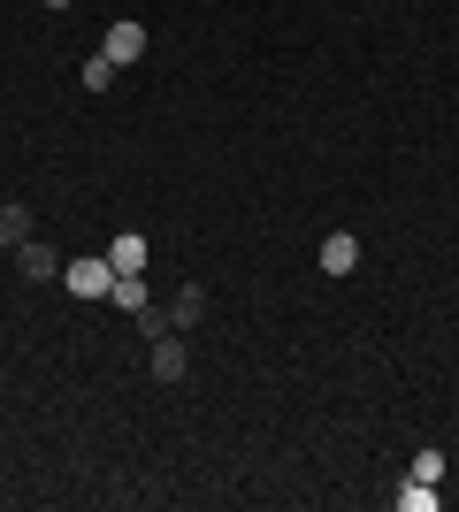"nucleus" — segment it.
Segmentation results:
<instances>
[{
	"label": "nucleus",
	"mask_w": 459,
	"mask_h": 512,
	"mask_svg": "<svg viewBox=\"0 0 459 512\" xmlns=\"http://www.w3.org/2000/svg\"><path fill=\"white\" fill-rule=\"evenodd\" d=\"M108 299L123 306V314H138V321L153 314V306H146V283H138V276H115V283H108Z\"/></svg>",
	"instance_id": "8"
},
{
	"label": "nucleus",
	"mask_w": 459,
	"mask_h": 512,
	"mask_svg": "<svg viewBox=\"0 0 459 512\" xmlns=\"http://www.w3.org/2000/svg\"><path fill=\"white\" fill-rule=\"evenodd\" d=\"M46 8H77V0H46Z\"/></svg>",
	"instance_id": "13"
},
{
	"label": "nucleus",
	"mask_w": 459,
	"mask_h": 512,
	"mask_svg": "<svg viewBox=\"0 0 459 512\" xmlns=\"http://www.w3.org/2000/svg\"><path fill=\"white\" fill-rule=\"evenodd\" d=\"M100 54H108L115 69H131L138 54H146V23H108V39H100Z\"/></svg>",
	"instance_id": "2"
},
{
	"label": "nucleus",
	"mask_w": 459,
	"mask_h": 512,
	"mask_svg": "<svg viewBox=\"0 0 459 512\" xmlns=\"http://www.w3.org/2000/svg\"><path fill=\"white\" fill-rule=\"evenodd\" d=\"M23 237H31V207L8 199V207H0V245H23Z\"/></svg>",
	"instance_id": "10"
},
{
	"label": "nucleus",
	"mask_w": 459,
	"mask_h": 512,
	"mask_svg": "<svg viewBox=\"0 0 459 512\" xmlns=\"http://www.w3.org/2000/svg\"><path fill=\"white\" fill-rule=\"evenodd\" d=\"M352 268H360V245H352V230L322 237V276H352Z\"/></svg>",
	"instance_id": "5"
},
{
	"label": "nucleus",
	"mask_w": 459,
	"mask_h": 512,
	"mask_svg": "<svg viewBox=\"0 0 459 512\" xmlns=\"http://www.w3.org/2000/svg\"><path fill=\"white\" fill-rule=\"evenodd\" d=\"M146 260H153V245H146L138 230H123V237L108 245V268H115V276H146Z\"/></svg>",
	"instance_id": "3"
},
{
	"label": "nucleus",
	"mask_w": 459,
	"mask_h": 512,
	"mask_svg": "<svg viewBox=\"0 0 459 512\" xmlns=\"http://www.w3.org/2000/svg\"><path fill=\"white\" fill-rule=\"evenodd\" d=\"M85 85H92V92L115 85V62H108V54H92V62H85Z\"/></svg>",
	"instance_id": "11"
},
{
	"label": "nucleus",
	"mask_w": 459,
	"mask_h": 512,
	"mask_svg": "<svg viewBox=\"0 0 459 512\" xmlns=\"http://www.w3.org/2000/svg\"><path fill=\"white\" fill-rule=\"evenodd\" d=\"M153 375H161V383H184V375H192V360H184L176 329H161V337H153Z\"/></svg>",
	"instance_id": "4"
},
{
	"label": "nucleus",
	"mask_w": 459,
	"mask_h": 512,
	"mask_svg": "<svg viewBox=\"0 0 459 512\" xmlns=\"http://www.w3.org/2000/svg\"><path fill=\"white\" fill-rule=\"evenodd\" d=\"M414 474H421V482H444V451H437V444L414 451Z\"/></svg>",
	"instance_id": "12"
},
{
	"label": "nucleus",
	"mask_w": 459,
	"mask_h": 512,
	"mask_svg": "<svg viewBox=\"0 0 459 512\" xmlns=\"http://www.w3.org/2000/svg\"><path fill=\"white\" fill-rule=\"evenodd\" d=\"M62 283L77 291V299H108L115 268H108V253H85V260H69V268H62Z\"/></svg>",
	"instance_id": "1"
},
{
	"label": "nucleus",
	"mask_w": 459,
	"mask_h": 512,
	"mask_svg": "<svg viewBox=\"0 0 459 512\" xmlns=\"http://www.w3.org/2000/svg\"><path fill=\"white\" fill-rule=\"evenodd\" d=\"M398 512H437V482L406 474V490H398Z\"/></svg>",
	"instance_id": "9"
},
{
	"label": "nucleus",
	"mask_w": 459,
	"mask_h": 512,
	"mask_svg": "<svg viewBox=\"0 0 459 512\" xmlns=\"http://www.w3.org/2000/svg\"><path fill=\"white\" fill-rule=\"evenodd\" d=\"M192 321H207V291H199V283H184V291H176V306H169V329H192Z\"/></svg>",
	"instance_id": "6"
},
{
	"label": "nucleus",
	"mask_w": 459,
	"mask_h": 512,
	"mask_svg": "<svg viewBox=\"0 0 459 512\" xmlns=\"http://www.w3.org/2000/svg\"><path fill=\"white\" fill-rule=\"evenodd\" d=\"M16 268H23V283H46V276H54V253L23 237V245H16Z\"/></svg>",
	"instance_id": "7"
}]
</instances>
